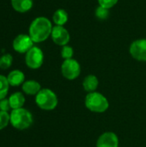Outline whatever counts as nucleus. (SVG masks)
<instances>
[{
    "mask_svg": "<svg viewBox=\"0 0 146 147\" xmlns=\"http://www.w3.org/2000/svg\"><path fill=\"white\" fill-rule=\"evenodd\" d=\"M52 28V22L48 18L39 16L31 22L28 28V34L34 43H40L51 36Z\"/></svg>",
    "mask_w": 146,
    "mask_h": 147,
    "instance_id": "obj_1",
    "label": "nucleus"
},
{
    "mask_svg": "<svg viewBox=\"0 0 146 147\" xmlns=\"http://www.w3.org/2000/svg\"><path fill=\"white\" fill-rule=\"evenodd\" d=\"M84 104L89 111L99 114L106 112L109 108L108 98L97 91L88 93L85 96Z\"/></svg>",
    "mask_w": 146,
    "mask_h": 147,
    "instance_id": "obj_2",
    "label": "nucleus"
},
{
    "mask_svg": "<svg viewBox=\"0 0 146 147\" xmlns=\"http://www.w3.org/2000/svg\"><path fill=\"white\" fill-rule=\"evenodd\" d=\"M10 115V124L18 130H25L31 127L34 119L33 115L28 109L24 108L12 109Z\"/></svg>",
    "mask_w": 146,
    "mask_h": 147,
    "instance_id": "obj_3",
    "label": "nucleus"
},
{
    "mask_svg": "<svg viewBox=\"0 0 146 147\" xmlns=\"http://www.w3.org/2000/svg\"><path fill=\"white\" fill-rule=\"evenodd\" d=\"M35 103L42 110L51 111L56 109L59 103L58 96L50 89H41L35 96Z\"/></svg>",
    "mask_w": 146,
    "mask_h": 147,
    "instance_id": "obj_4",
    "label": "nucleus"
},
{
    "mask_svg": "<svg viewBox=\"0 0 146 147\" xmlns=\"http://www.w3.org/2000/svg\"><path fill=\"white\" fill-rule=\"evenodd\" d=\"M61 73L67 80H75L80 76L81 65L79 62L73 58L65 59L61 65Z\"/></svg>",
    "mask_w": 146,
    "mask_h": 147,
    "instance_id": "obj_5",
    "label": "nucleus"
},
{
    "mask_svg": "<svg viewBox=\"0 0 146 147\" xmlns=\"http://www.w3.org/2000/svg\"><path fill=\"white\" fill-rule=\"evenodd\" d=\"M44 62V53L42 50L34 46L25 55V63L30 69L36 70L41 67Z\"/></svg>",
    "mask_w": 146,
    "mask_h": 147,
    "instance_id": "obj_6",
    "label": "nucleus"
},
{
    "mask_svg": "<svg viewBox=\"0 0 146 147\" xmlns=\"http://www.w3.org/2000/svg\"><path fill=\"white\" fill-rule=\"evenodd\" d=\"M131 56L140 62H146V39H138L132 42L129 47Z\"/></svg>",
    "mask_w": 146,
    "mask_h": 147,
    "instance_id": "obj_7",
    "label": "nucleus"
},
{
    "mask_svg": "<svg viewBox=\"0 0 146 147\" xmlns=\"http://www.w3.org/2000/svg\"><path fill=\"white\" fill-rule=\"evenodd\" d=\"M34 42L29 34H21L14 39L12 46L15 52L19 53H27L34 47Z\"/></svg>",
    "mask_w": 146,
    "mask_h": 147,
    "instance_id": "obj_8",
    "label": "nucleus"
},
{
    "mask_svg": "<svg viewBox=\"0 0 146 147\" xmlns=\"http://www.w3.org/2000/svg\"><path fill=\"white\" fill-rule=\"evenodd\" d=\"M51 38L56 45L64 47L65 45H68L71 40V35L69 31L64 26L55 25L52 28Z\"/></svg>",
    "mask_w": 146,
    "mask_h": 147,
    "instance_id": "obj_9",
    "label": "nucleus"
},
{
    "mask_svg": "<svg viewBox=\"0 0 146 147\" xmlns=\"http://www.w3.org/2000/svg\"><path fill=\"white\" fill-rule=\"evenodd\" d=\"M96 147H119V138L114 132H105L96 141Z\"/></svg>",
    "mask_w": 146,
    "mask_h": 147,
    "instance_id": "obj_10",
    "label": "nucleus"
},
{
    "mask_svg": "<svg viewBox=\"0 0 146 147\" xmlns=\"http://www.w3.org/2000/svg\"><path fill=\"white\" fill-rule=\"evenodd\" d=\"M7 79L10 86L17 87L19 85H22L25 82V75L20 70H13L8 74Z\"/></svg>",
    "mask_w": 146,
    "mask_h": 147,
    "instance_id": "obj_11",
    "label": "nucleus"
},
{
    "mask_svg": "<svg viewBox=\"0 0 146 147\" xmlns=\"http://www.w3.org/2000/svg\"><path fill=\"white\" fill-rule=\"evenodd\" d=\"M22 90L26 95L36 96L41 90V86L40 83L35 80H27L22 84Z\"/></svg>",
    "mask_w": 146,
    "mask_h": 147,
    "instance_id": "obj_12",
    "label": "nucleus"
},
{
    "mask_svg": "<svg viewBox=\"0 0 146 147\" xmlns=\"http://www.w3.org/2000/svg\"><path fill=\"white\" fill-rule=\"evenodd\" d=\"M12 8L19 13H26L29 11L34 4L33 0H11Z\"/></svg>",
    "mask_w": 146,
    "mask_h": 147,
    "instance_id": "obj_13",
    "label": "nucleus"
},
{
    "mask_svg": "<svg viewBox=\"0 0 146 147\" xmlns=\"http://www.w3.org/2000/svg\"><path fill=\"white\" fill-rule=\"evenodd\" d=\"M98 85H99V80L97 77L92 74L86 76L83 81V88L88 93L96 91Z\"/></svg>",
    "mask_w": 146,
    "mask_h": 147,
    "instance_id": "obj_14",
    "label": "nucleus"
},
{
    "mask_svg": "<svg viewBox=\"0 0 146 147\" xmlns=\"http://www.w3.org/2000/svg\"><path fill=\"white\" fill-rule=\"evenodd\" d=\"M9 101L10 108L12 109H21V108H23V105L25 103V96L23 93L17 91L9 96Z\"/></svg>",
    "mask_w": 146,
    "mask_h": 147,
    "instance_id": "obj_15",
    "label": "nucleus"
},
{
    "mask_svg": "<svg viewBox=\"0 0 146 147\" xmlns=\"http://www.w3.org/2000/svg\"><path fill=\"white\" fill-rule=\"evenodd\" d=\"M69 20V15L64 9H57L52 15V22L57 26H64Z\"/></svg>",
    "mask_w": 146,
    "mask_h": 147,
    "instance_id": "obj_16",
    "label": "nucleus"
},
{
    "mask_svg": "<svg viewBox=\"0 0 146 147\" xmlns=\"http://www.w3.org/2000/svg\"><path fill=\"white\" fill-rule=\"evenodd\" d=\"M9 84L8 82L7 77L0 75V100L6 98V96L9 92Z\"/></svg>",
    "mask_w": 146,
    "mask_h": 147,
    "instance_id": "obj_17",
    "label": "nucleus"
},
{
    "mask_svg": "<svg viewBox=\"0 0 146 147\" xmlns=\"http://www.w3.org/2000/svg\"><path fill=\"white\" fill-rule=\"evenodd\" d=\"M13 62V57L9 53H5L0 57V68L2 70L9 69Z\"/></svg>",
    "mask_w": 146,
    "mask_h": 147,
    "instance_id": "obj_18",
    "label": "nucleus"
},
{
    "mask_svg": "<svg viewBox=\"0 0 146 147\" xmlns=\"http://www.w3.org/2000/svg\"><path fill=\"white\" fill-rule=\"evenodd\" d=\"M95 16L97 19L103 21V20H107L109 16V9L103 8L102 6H98L96 9L95 11Z\"/></svg>",
    "mask_w": 146,
    "mask_h": 147,
    "instance_id": "obj_19",
    "label": "nucleus"
},
{
    "mask_svg": "<svg viewBox=\"0 0 146 147\" xmlns=\"http://www.w3.org/2000/svg\"><path fill=\"white\" fill-rule=\"evenodd\" d=\"M10 123V115L8 112L0 111V130L4 129Z\"/></svg>",
    "mask_w": 146,
    "mask_h": 147,
    "instance_id": "obj_20",
    "label": "nucleus"
},
{
    "mask_svg": "<svg viewBox=\"0 0 146 147\" xmlns=\"http://www.w3.org/2000/svg\"><path fill=\"white\" fill-rule=\"evenodd\" d=\"M60 53H61V57L64 59V60L70 59H72V57L74 55V50L71 46L65 45V46L62 47Z\"/></svg>",
    "mask_w": 146,
    "mask_h": 147,
    "instance_id": "obj_21",
    "label": "nucleus"
},
{
    "mask_svg": "<svg viewBox=\"0 0 146 147\" xmlns=\"http://www.w3.org/2000/svg\"><path fill=\"white\" fill-rule=\"evenodd\" d=\"M97 1H98L99 6H102L108 9L115 6L119 2V0H97Z\"/></svg>",
    "mask_w": 146,
    "mask_h": 147,
    "instance_id": "obj_22",
    "label": "nucleus"
},
{
    "mask_svg": "<svg viewBox=\"0 0 146 147\" xmlns=\"http://www.w3.org/2000/svg\"><path fill=\"white\" fill-rule=\"evenodd\" d=\"M10 109L11 108H10L9 98H3V99L0 100V111L9 112Z\"/></svg>",
    "mask_w": 146,
    "mask_h": 147,
    "instance_id": "obj_23",
    "label": "nucleus"
}]
</instances>
